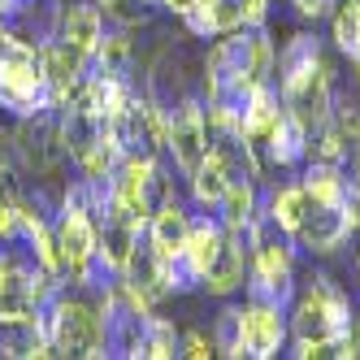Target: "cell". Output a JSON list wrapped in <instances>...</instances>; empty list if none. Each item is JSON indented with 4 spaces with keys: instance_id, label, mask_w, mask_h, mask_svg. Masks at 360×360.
Instances as JSON below:
<instances>
[{
    "instance_id": "obj_1",
    "label": "cell",
    "mask_w": 360,
    "mask_h": 360,
    "mask_svg": "<svg viewBox=\"0 0 360 360\" xmlns=\"http://www.w3.org/2000/svg\"><path fill=\"white\" fill-rule=\"evenodd\" d=\"M352 330V304L326 274H313L295 304V356H343V334Z\"/></svg>"
},
{
    "instance_id": "obj_2",
    "label": "cell",
    "mask_w": 360,
    "mask_h": 360,
    "mask_svg": "<svg viewBox=\"0 0 360 360\" xmlns=\"http://www.w3.org/2000/svg\"><path fill=\"white\" fill-rule=\"evenodd\" d=\"M44 334L61 356H100V317L83 300H57L53 317L44 321Z\"/></svg>"
},
{
    "instance_id": "obj_3",
    "label": "cell",
    "mask_w": 360,
    "mask_h": 360,
    "mask_svg": "<svg viewBox=\"0 0 360 360\" xmlns=\"http://www.w3.org/2000/svg\"><path fill=\"white\" fill-rule=\"evenodd\" d=\"M57 252H61V265L70 269L74 282H87L91 265H96V256H100V235H96V226L87 217V209L79 200H65V209H61V226H57Z\"/></svg>"
},
{
    "instance_id": "obj_4",
    "label": "cell",
    "mask_w": 360,
    "mask_h": 360,
    "mask_svg": "<svg viewBox=\"0 0 360 360\" xmlns=\"http://www.w3.org/2000/svg\"><path fill=\"white\" fill-rule=\"evenodd\" d=\"M165 148L174 152L178 169L187 178L195 174V165L209 157V122H204V109L195 100H178L169 109V131H165Z\"/></svg>"
},
{
    "instance_id": "obj_5",
    "label": "cell",
    "mask_w": 360,
    "mask_h": 360,
    "mask_svg": "<svg viewBox=\"0 0 360 360\" xmlns=\"http://www.w3.org/2000/svg\"><path fill=\"white\" fill-rule=\"evenodd\" d=\"M239 334H243V356H274L282 347V313L274 300H256L252 308H239Z\"/></svg>"
},
{
    "instance_id": "obj_6",
    "label": "cell",
    "mask_w": 360,
    "mask_h": 360,
    "mask_svg": "<svg viewBox=\"0 0 360 360\" xmlns=\"http://www.w3.org/2000/svg\"><path fill=\"white\" fill-rule=\"evenodd\" d=\"M252 261H256L252 278H256V287H261V300H287L291 295V248L287 243L256 235Z\"/></svg>"
},
{
    "instance_id": "obj_7",
    "label": "cell",
    "mask_w": 360,
    "mask_h": 360,
    "mask_svg": "<svg viewBox=\"0 0 360 360\" xmlns=\"http://www.w3.org/2000/svg\"><path fill=\"white\" fill-rule=\"evenodd\" d=\"M221 243H226V230H221L217 221H195V226L187 230L183 261H187V269H191L195 282H204V274H209V265H213V256L221 252Z\"/></svg>"
},
{
    "instance_id": "obj_8",
    "label": "cell",
    "mask_w": 360,
    "mask_h": 360,
    "mask_svg": "<svg viewBox=\"0 0 360 360\" xmlns=\"http://www.w3.org/2000/svg\"><path fill=\"white\" fill-rule=\"evenodd\" d=\"M61 39L79 53H96L100 44V9L96 5H65L61 9Z\"/></svg>"
},
{
    "instance_id": "obj_9",
    "label": "cell",
    "mask_w": 360,
    "mask_h": 360,
    "mask_svg": "<svg viewBox=\"0 0 360 360\" xmlns=\"http://www.w3.org/2000/svg\"><path fill=\"white\" fill-rule=\"evenodd\" d=\"M243 282V248H235V239L226 235V243H221V252L213 256V265H209V274H204V287H209L213 295H230Z\"/></svg>"
},
{
    "instance_id": "obj_10",
    "label": "cell",
    "mask_w": 360,
    "mask_h": 360,
    "mask_svg": "<svg viewBox=\"0 0 360 360\" xmlns=\"http://www.w3.org/2000/svg\"><path fill=\"white\" fill-rule=\"evenodd\" d=\"M308 204H313V195H308V187H304V183H295V187H278V191H274V200H269V217H274V226H278V230L295 235V226L304 221Z\"/></svg>"
},
{
    "instance_id": "obj_11",
    "label": "cell",
    "mask_w": 360,
    "mask_h": 360,
    "mask_svg": "<svg viewBox=\"0 0 360 360\" xmlns=\"http://www.w3.org/2000/svg\"><path fill=\"white\" fill-rule=\"evenodd\" d=\"M226 187H230V174L221 169V161L209 152V157L195 165V174H191V191H195V200L204 204V209H217V204L226 200Z\"/></svg>"
},
{
    "instance_id": "obj_12",
    "label": "cell",
    "mask_w": 360,
    "mask_h": 360,
    "mask_svg": "<svg viewBox=\"0 0 360 360\" xmlns=\"http://www.w3.org/2000/svg\"><path fill=\"white\" fill-rule=\"evenodd\" d=\"M304 187H308V195H313L317 204H343L347 200V178L339 174V165H334V161H321V165L308 169Z\"/></svg>"
},
{
    "instance_id": "obj_13",
    "label": "cell",
    "mask_w": 360,
    "mask_h": 360,
    "mask_svg": "<svg viewBox=\"0 0 360 360\" xmlns=\"http://www.w3.org/2000/svg\"><path fill=\"white\" fill-rule=\"evenodd\" d=\"M183 356H217V343H213V334H204V330H191L187 339H183Z\"/></svg>"
},
{
    "instance_id": "obj_14",
    "label": "cell",
    "mask_w": 360,
    "mask_h": 360,
    "mask_svg": "<svg viewBox=\"0 0 360 360\" xmlns=\"http://www.w3.org/2000/svg\"><path fill=\"white\" fill-rule=\"evenodd\" d=\"M291 5H295V9H300L304 18H317V13H321V5H326V0H291Z\"/></svg>"
},
{
    "instance_id": "obj_15",
    "label": "cell",
    "mask_w": 360,
    "mask_h": 360,
    "mask_svg": "<svg viewBox=\"0 0 360 360\" xmlns=\"http://www.w3.org/2000/svg\"><path fill=\"white\" fill-rule=\"evenodd\" d=\"M161 5H165L169 13H178V18H187V13H191V5H195V0H161Z\"/></svg>"
},
{
    "instance_id": "obj_16",
    "label": "cell",
    "mask_w": 360,
    "mask_h": 360,
    "mask_svg": "<svg viewBox=\"0 0 360 360\" xmlns=\"http://www.w3.org/2000/svg\"><path fill=\"white\" fill-rule=\"evenodd\" d=\"M356 174H360V148H356Z\"/></svg>"
},
{
    "instance_id": "obj_17",
    "label": "cell",
    "mask_w": 360,
    "mask_h": 360,
    "mask_svg": "<svg viewBox=\"0 0 360 360\" xmlns=\"http://www.w3.org/2000/svg\"><path fill=\"white\" fill-rule=\"evenodd\" d=\"M356 274H360V261H356Z\"/></svg>"
}]
</instances>
